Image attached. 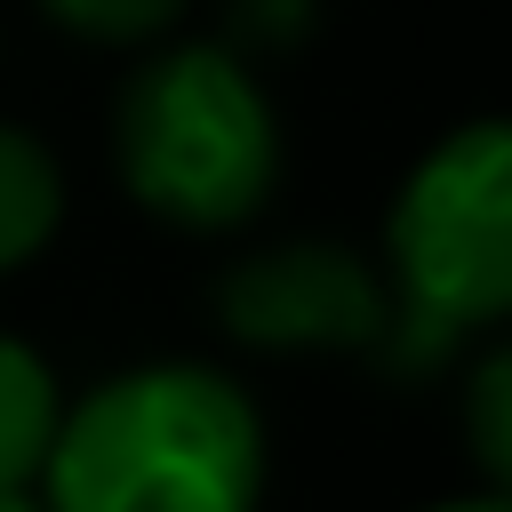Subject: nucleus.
I'll return each instance as SVG.
<instances>
[{
  "instance_id": "1",
  "label": "nucleus",
  "mask_w": 512,
  "mask_h": 512,
  "mask_svg": "<svg viewBox=\"0 0 512 512\" xmlns=\"http://www.w3.org/2000/svg\"><path fill=\"white\" fill-rule=\"evenodd\" d=\"M264 480L256 392L216 360L160 352L64 392L32 488L48 512H264Z\"/></svg>"
},
{
  "instance_id": "2",
  "label": "nucleus",
  "mask_w": 512,
  "mask_h": 512,
  "mask_svg": "<svg viewBox=\"0 0 512 512\" xmlns=\"http://www.w3.org/2000/svg\"><path fill=\"white\" fill-rule=\"evenodd\" d=\"M112 168L168 232H248L288 168L280 104L232 40H160L112 96Z\"/></svg>"
},
{
  "instance_id": "3",
  "label": "nucleus",
  "mask_w": 512,
  "mask_h": 512,
  "mask_svg": "<svg viewBox=\"0 0 512 512\" xmlns=\"http://www.w3.org/2000/svg\"><path fill=\"white\" fill-rule=\"evenodd\" d=\"M384 296L400 352H456L512 312V128L472 112L440 128L384 208Z\"/></svg>"
},
{
  "instance_id": "4",
  "label": "nucleus",
  "mask_w": 512,
  "mask_h": 512,
  "mask_svg": "<svg viewBox=\"0 0 512 512\" xmlns=\"http://www.w3.org/2000/svg\"><path fill=\"white\" fill-rule=\"evenodd\" d=\"M216 320L232 344L304 360V352H376L392 336L384 272L344 240H272L224 264Z\"/></svg>"
},
{
  "instance_id": "5",
  "label": "nucleus",
  "mask_w": 512,
  "mask_h": 512,
  "mask_svg": "<svg viewBox=\"0 0 512 512\" xmlns=\"http://www.w3.org/2000/svg\"><path fill=\"white\" fill-rule=\"evenodd\" d=\"M64 232V160L40 128L0 112V280L32 272L48 240Z\"/></svg>"
},
{
  "instance_id": "6",
  "label": "nucleus",
  "mask_w": 512,
  "mask_h": 512,
  "mask_svg": "<svg viewBox=\"0 0 512 512\" xmlns=\"http://www.w3.org/2000/svg\"><path fill=\"white\" fill-rule=\"evenodd\" d=\"M56 416H64V376L56 360L0 328V488H32L40 480V456L56 440Z\"/></svg>"
},
{
  "instance_id": "7",
  "label": "nucleus",
  "mask_w": 512,
  "mask_h": 512,
  "mask_svg": "<svg viewBox=\"0 0 512 512\" xmlns=\"http://www.w3.org/2000/svg\"><path fill=\"white\" fill-rule=\"evenodd\" d=\"M464 448L480 488L512 496V352L496 336H480V360L464 368Z\"/></svg>"
},
{
  "instance_id": "8",
  "label": "nucleus",
  "mask_w": 512,
  "mask_h": 512,
  "mask_svg": "<svg viewBox=\"0 0 512 512\" xmlns=\"http://www.w3.org/2000/svg\"><path fill=\"white\" fill-rule=\"evenodd\" d=\"M32 8L88 48H160L192 16V0H32Z\"/></svg>"
},
{
  "instance_id": "9",
  "label": "nucleus",
  "mask_w": 512,
  "mask_h": 512,
  "mask_svg": "<svg viewBox=\"0 0 512 512\" xmlns=\"http://www.w3.org/2000/svg\"><path fill=\"white\" fill-rule=\"evenodd\" d=\"M416 512H512V496H504V488H464V496H432V504H416Z\"/></svg>"
},
{
  "instance_id": "10",
  "label": "nucleus",
  "mask_w": 512,
  "mask_h": 512,
  "mask_svg": "<svg viewBox=\"0 0 512 512\" xmlns=\"http://www.w3.org/2000/svg\"><path fill=\"white\" fill-rule=\"evenodd\" d=\"M0 512H48L40 488H0Z\"/></svg>"
}]
</instances>
